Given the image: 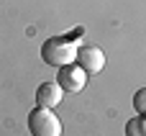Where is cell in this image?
<instances>
[{
    "label": "cell",
    "mask_w": 146,
    "mask_h": 136,
    "mask_svg": "<svg viewBox=\"0 0 146 136\" xmlns=\"http://www.w3.org/2000/svg\"><path fill=\"white\" fill-rule=\"evenodd\" d=\"M64 98V90L59 82H44L38 90H36V103L44 105V108H56Z\"/></svg>",
    "instance_id": "5b68a950"
},
{
    "label": "cell",
    "mask_w": 146,
    "mask_h": 136,
    "mask_svg": "<svg viewBox=\"0 0 146 136\" xmlns=\"http://www.w3.org/2000/svg\"><path fill=\"white\" fill-rule=\"evenodd\" d=\"M56 82L62 85L64 93H80V90H85V85H87V72H85L80 64H64V67H59Z\"/></svg>",
    "instance_id": "3957f363"
},
{
    "label": "cell",
    "mask_w": 146,
    "mask_h": 136,
    "mask_svg": "<svg viewBox=\"0 0 146 136\" xmlns=\"http://www.w3.org/2000/svg\"><path fill=\"white\" fill-rule=\"evenodd\" d=\"M126 136H146V116H136L126 121Z\"/></svg>",
    "instance_id": "8992f818"
},
{
    "label": "cell",
    "mask_w": 146,
    "mask_h": 136,
    "mask_svg": "<svg viewBox=\"0 0 146 136\" xmlns=\"http://www.w3.org/2000/svg\"><path fill=\"white\" fill-rule=\"evenodd\" d=\"M133 108H136L139 116H146V87L136 90V95H133Z\"/></svg>",
    "instance_id": "52a82bcc"
},
{
    "label": "cell",
    "mask_w": 146,
    "mask_h": 136,
    "mask_svg": "<svg viewBox=\"0 0 146 136\" xmlns=\"http://www.w3.org/2000/svg\"><path fill=\"white\" fill-rule=\"evenodd\" d=\"M74 64H80L87 75H98V72L105 67V51L98 49V46H92V44L80 46V49H77V62H74Z\"/></svg>",
    "instance_id": "277c9868"
},
{
    "label": "cell",
    "mask_w": 146,
    "mask_h": 136,
    "mask_svg": "<svg viewBox=\"0 0 146 136\" xmlns=\"http://www.w3.org/2000/svg\"><path fill=\"white\" fill-rule=\"evenodd\" d=\"M28 131L31 136H62V121L54 116L51 108H44V105H36L31 113H28Z\"/></svg>",
    "instance_id": "7a4b0ae2"
},
{
    "label": "cell",
    "mask_w": 146,
    "mask_h": 136,
    "mask_svg": "<svg viewBox=\"0 0 146 136\" xmlns=\"http://www.w3.org/2000/svg\"><path fill=\"white\" fill-rule=\"evenodd\" d=\"M77 41L64 39V36H51L41 44V59L51 67H64L77 62Z\"/></svg>",
    "instance_id": "6da1fadb"
}]
</instances>
